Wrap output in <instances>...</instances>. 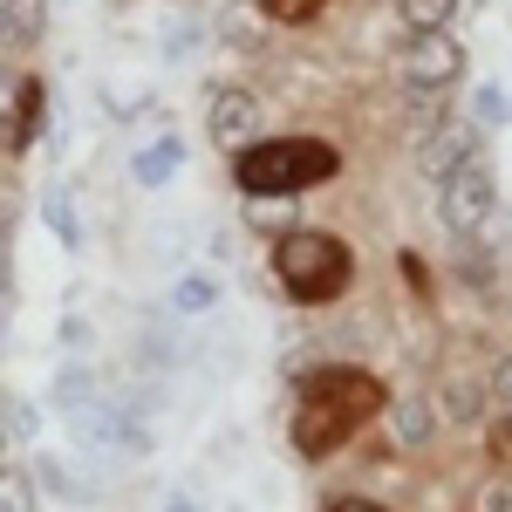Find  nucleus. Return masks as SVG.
<instances>
[{"instance_id":"14","label":"nucleus","mask_w":512,"mask_h":512,"mask_svg":"<svg viewBox=\"0 0 512 512\" xmlns=\"http://www.w3.org/2000/svg\"><path fill=\"white\" fill-rule=\"evenodd\" d=\"M219 308V280L212 274H185L171 287V315H212Z\"/></svg>"},{"instance_id":"21","label":"nucleus","mask_w":512,"mask_h":512,"mask_svg":"<svg viewBox=\"0 0 512 512\" xmlns=\"http://www.w3.org/2000/svg\"><path fill=\"white\" fill-rule=\"evenodd\" d=\"M478 117H485V123L506 117V89H492V82H485V89H478Z\"/></svg>"},{"instance_id":"2","label":"nucleus","mask_w":512,"mask_h":512,"mask_svg":"<svg viewBox=\"0 0 512 512\" xmlns=\"http://www.w3.org/2000/svg\"><path fill=\"white\" fill-rule=\"evenodd\" d=\"M335 171H342V151L328 137H260L233 158V185L246 198H287L308 185H328Z\"/></svg>"},{"instance_id":"27","label":"nucleus","mask_w":512,"mask_h":512,"mask_svg":"<svg viewBox=\"0 0 512 512\" xmlns=\"http://www.w3.org/2000/svg\"><path fill=\"white\" fill-rule=\"evenodd\" d=\"M7 444H14V431H7V403H0V465H7Z\"/></svg>"},{"instance_id":"18","label":"nucleus","mask_w":512,"mask_h":512,"mask_svg":"<svg viewBox=\"0 0 512 512\" xmlns=\"http://www.w3.org/2000/svg\"><path fill=\"white\" fill-rule=\"evenodd\" d=\"M48 226H55L62 246H82V226L69 219V198H62V192H48Z\"/></svg>"},{"instance_id":"6","label":"nucleus","mask_w":512,"mask_h":512,"mask_svg":"<svg viewBox=\"0 0 512 512\" xmlns=\"http://www.w3.org/2000/svg\"><path fill=\"white\" fill-rule=\"evenodd\" d=\"M205 130H212V144H219L226 158H239L246 144H260V96H253V89H219Z\"/></svg>"},{"instance_id":"7","label":"nucleus","mask_w":512,"mask_h":512,"mask_svg":"<svg viewBox=\"0 0 512 512\" xmlns=\"http://www.w3.org/2000/svg\"><path fill=\"white\" fill-rule=\"evenodd\" d=\"M472 151H478V130L458 117V110H444V117H437L431 130L417 137V164H424L431 178H451V171L472 158Z\"/></svg>"},{"instance_id":"13","label":"nucleus","mask_w":512,"mask_h":512,"mask_svg":"<svg viewBox=\"0 0 512 512\" xmlns=\"http://www.w3.org/2000/svg\"><path fill=\"white\" fill-rule=\"evenodd\" d=\"M390 431H396V444H403V451H424V444H431V403L403 396V403L390 410Z\"/></svg>"},{"instance_id":"8","label":"nucleus","mask_w":512,"mask_h":512,"mask_svg":"<svg viewBox=\"0 0 512 512\" xmlns=\"http://www.w3.org/2000/svg\"><path fill=\"white\" fill-rule=\"evenodd\" d=\"M41 110H48V82H41V76H21V82H14V103H7V117H0V151H7V158H21V151L35 144Z\"/></svg>"},{"instance_id":"16","label":"nucleus","mask_w":512,"mask_h":512,"mask_svg":"<svg viewBox=\"0 0 512 512\" xmlns=\"http://www.w3.org/2000/svg\"><path fill=\"white\" fill-rule=\"evenodd\" d=\"M35 478L55 492V499H96V485H76V478L62 472V458H35Z\"/></svg>"},{"instance_id":"11","label":"nucleus","mask_w":512,"mask_h":512,"mask_svg":"<svg viewBox=\"0 0 512 512\" xmlns=\"http://www.w3.org/2000/svg\"><path fill=\"white\" fill-rule=\"evenodd\" d=\"M0 512H41V478L35 465H0Z\"/></svg>"},{"instance_id":"10","label":"nucleus","mask_w":512,"mask_h":512,"mask_svg":"<svg viewBox=\"0 0 512 512\" xmlns=\"http://www.w3.org/2000/svg\"><path fill=\"white\" fill-rule=\"evenodd\" d=\"M185 164V137H158V144H144L137 158H130V185H144V192H158L164 178Z\"/></svg>"},{"instance_id":"1","label":"nucleus","mask_w":512,"mask_h":512,"mask_svg":"<svg viewBox=\"0 0 512 512\" xmlns=\"http://www.w3.org/2000/svg\"><path fill=\"white\" fill-rule=\"evenodd\" d=\"M376 410H390V390L369 376V369H308L301 383H294V451L301 458H328L335 444H349Z\"/></svg>"},{"instance_id":"20","label":"nucleus","mask_w":512,"mask_h":512,"mask_svg":"<svg viewBox=\"0 0 512 512\" xmlns=\"http://www.w3.org/2000/svg\"><path fill=\"white\" fill-rule=\"evenodd\" d=\"M7 431H14V444H28V437L41 431V417H35V403H7Z\"/></svg>"},{"instance_id":"25","label":"nucleus","mask_w":512,"mask_h":512,"mask_svg":"<svg viewBox=\"0 0 512 512\" xmlns=\"http://www.w3.org/2000/svg\"><path fill=\"white\" fill-rule=\"evenodd\" d=\"M14 82L21 76H7V62H0V117H7V103H14Z\"/></svg>"},{"instance_id":"4","label":"nucleus","mask_w":512,"mask_h":512,"mask_svg":"<svg viewBox=\"0 0 512 512\" xmlns=\"http://www.w3.org/2000/svg\"><path fill=\"white\" fill-rule=\"evenodd\" d=\"M492 205H499V178H492V158H485V151H472L451 178H437V219H444L451 239L485 233Z\"/></svg>"},{"instance_id":"23","label":"nucleus","mask_w":512,"mask_h":512,"mask_svg":"<svg viewBox=\"0 0 512 512\" xmlns=\"http://www.w3.org/2000/svg\"><path fill=\"white\" fill-rule=\"evenodd\" d=\"M492 390H499V403H512V355L499 362V376H492Z\"/></svg>"},{"instance_id":"24","label":"nucleus","mask_w":512,"mask_h":512,"mask_svg":"<svg viewBox=\"0 0 512 512\" xmlns=\"http://www.w3.org/2000/svg\"><path fill=\"white\" fill-rule=\"evenodd\" d=\"M328 512H390V506H376V499H335Z\"/></svg>"},{"instance_id":"19","label":"nucleus","mask_w":512,"mask_h":512,"mask_svg":"<svg viewBox=\"0 0 512 512\" xmlns=\"http://www.w3.org/2000/svg\"><path fill=\"white\" fill-rule=\"evenodd\" d=\"M260 7H267L274 21H315V14L328 7V0H260Z\"/></svg>"},{"instance_id":"26","label":"nucleus","mask_w":512,"mask_h":512,"mask_svg":"<svg viewBox=\"0 0 512 512\" xmlns=\"http://www.w3.org/2000/svg\"><path fill=\"white\" fill-rule=\"evenodd\" d=\"M164 512H198V499H192V492H171V499H164Z\"/></svg>"},{"instance_id":"9","label":"nucleus","mask_w":512,"mask_h":512,"mask_svg":"<svg viewBox=\"0 0 512 512\" xmlns=\"http://www.w3.org/2000/svg\"><path fill=\"white\" fill-rule=\"evenodd\" d=\"M48 35V0H0V55H35Z\"/></svg>"},{"instance_id":"3","label":"nucleus","mask_w":512,"mask_h":512,"mask_svg":"<svg viewBox=\"0 0 512 512\" xmlns=\"http://www.w3.org/2000/svg\"><path fill=\"white\" fill-rule=\"evenodd\" d=\"M274 274H280V287H287L301 308H328V301H342V294H349L355 253H349V239L301 226V233H287L274 246Z\"/></svg>"},{"instance_id":"15","label":"nucleus","mask_w":512,"mask_h":512,"mask_svg":"<svg viewBox=\"0 0 512 512\" xmlns=\"http://www.w3.org/2000/svg\"><path fill=\"white\" fill-rule=\"evenodd\" d=\"M7 308H14V205L0 198V335H7Z\"/></svg>"},{"instance_id":"17","label":"nucleus","mask_w":512,"mask_h":512,"mask_svg":"<svg viewBox=\"0 0 512 512\" xmlns=\"http://www.w3.org/2000/svg\"><path fill=\"white\" fill-rule=\"evenodd\" d=\"M478 410H485V390L478 383H444V417L451 424H472Z\"/></svg>"},{"instance_id":"5","label":"nucleus","mask_w":512,"mask_h":512,"mask_svg":"<svg viewBox=\"0 0 512 512\" xmlns=\"http://www.w3.org/2000/svg\"><path fill=\"white\" fill-rule=\"evenodd\" d=\"M458 76H465V41H451V28L403 41V82H410V96H444V89H458Z\"/></svg>"},{"instance_id":"12","label":"nucleus","mask_w":512,"mask_h":512,"mask_svg":"<svg viewBox=\"0 0 512 512\" xmlns=\"http://www.w3.org/2000/svg\"><path fill=\"white\" fill-rule=\"evenodd\" d=\"M396 14H403L410 35H444L458 21V0H396Z\"/></svg>"},{"instance_id":"22","label":"nucleus","mask_w":512,"mask_h":512,"mask_svg":"<svg viewBox=\"0 0 512 512\" xmlns=\"http://www.w3.org/2000/svg\"><path fill=\"white\" fill-rule=\"evenodd\" d=\"M485 512H512V478H492L485 485Z\"/></svg>"}]
</instances>
